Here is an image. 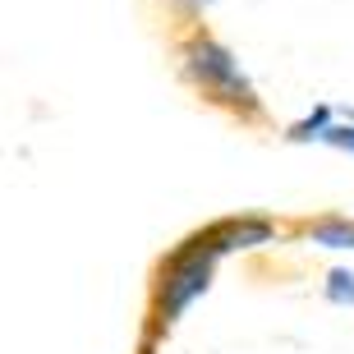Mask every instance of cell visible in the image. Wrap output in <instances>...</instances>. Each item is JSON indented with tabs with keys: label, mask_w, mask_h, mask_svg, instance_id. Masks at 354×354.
Returning a JSON list of instances; mask_svg holds the SVG:
<instances>
[{
	"label": "cell",
	"mask_w": 354,
	"mask_h": 354,
	"mask_svg": "<svg viewBox=\"0 0 354 354\" xmlns=\"http://www.w3.org/2000/svg\"><path fill=\"white\" fill-rule=\"evenodd\" d=\"M216 258H221V253H216V244H212L207 235H198L184 253H175V263L166 267V276H161V299H157V308H161L166 322L180 317L184 308L212 286V267H216Z\"/></svg>",
	"instance_id": "1"
},
{
	"label": "cell",
	"mask_w": 354,
	"mask_h": 354,
	"mask_svg": "<svg viewBox=\"0 0 354 354\" xmlns=\"http://www.w3.org/2000/svg\"><path fill=\"white\" fill-rule=\"evenodd\" d=\"M184 65H189V74H194L203 88L216 97V102H230V106H258V97H253L249 79H244V69H239V60L225 46H216V41L198 37L184 46Z\"/></svg>",
	"instance_id": "2"
},
{
	"label": "cell",
	"mask_w": 354,
	"mask_h": 354,
	"mask_svg": "<svg viewBox=\"0 0 354 354\" xmlns=\"http://www.w3.org/2000/svg\"><path fill=\"white\" fill-rule=\"evenodd\" d=\"M207 239L216 244V253H230V249H263V244H272V221H258V216L225 221V225H216V230H207Z\"/></svg>",
	"instance_id": "3"
},
{
	"label": "cell",
	"mask_w": 354,
	"mask_h": 354,
	"mask_svg": "<svg viewBox=\"0 0 354 354\" xmlns=\"http://www.w3.org/2000/svg\"><path fill=\"white\" fill-rule=\"evenodd\" d=\"M308 239L322 244V249H354V221H345V216H327V221L308 225Z\"/></svg>",
	"instance_id": "4"
},
{
	"label": "cell",
	"mask_w": 354,
	"mask_h": 354,
	"mask_svg": "<svg viewBox=\"0 0 354 354\" xmlns=\"http://www.w3.org/2000/svg\"><path fill=\"white\" fill-rule=\"evenodd\" d=\"M327 299L341 304V308H354V272L350 267H336V272L327 276Z\"/></svg>",
	"instance_id": "5"
},
{
	"label": "cell",
	"mask_w": 354,
	"mask_h": 354,
	"mask_svg": "<svg viewBox=\"0 0 354 354\" xmlns=\"http://www.w3.org/2000/svg\"><path fill=\"white\" fill-rule=\"evenodd\" d=\"M327 129H331V111H327V106H317L308 120H299V124L290 129V138H295V143H308V138H322Z\"/></svg>",
	"instance_id": "6"
},
{
	"label": "cell",
	"mask_w": 354,
	"mask_h": 354,
	"mask_svg": "<svg viewBox=\"0 0 354 354\" xmlns=\"http://www.w3.org/2000/svg\"><path fill=\"white\" fill-rule=\"evenodd\" d=\"M322 143L341 147V152H354V120H350V124H331V129L322 133Z\"/></svg>",
	"instance_id": "7"
},
{
	"label": "cell",
	"mask_w": 354,
	"mask_h": 354,
	"mask_svg": "<svg viewBox=\"0 0 354 354\" xmlns=\"http://www.w3.org/2000/svg\"><path fill=\"white\" fill-rule=\"evenodd\" d=\"M350 120H354V111H350Z\"/></svg>",
	"instance_id": "8"
}]
</instances>
